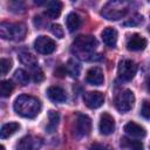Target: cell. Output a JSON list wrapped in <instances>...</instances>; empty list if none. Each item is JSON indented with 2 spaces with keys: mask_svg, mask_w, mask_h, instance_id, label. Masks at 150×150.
I'll return each instance as SVG.
<instances>
[{
  "mask_svg": "<svg viewBox=\"0 0 150 150\" xmlns=\"http://www.w3.org/2000/svg\"><path fill=\"white\" fill-rule=\"evenodd\" d=\"M62 11V2L60 1H49L47 2V9H46V14L52 18V19H56Z\"/></svg>",
  "mask_w": 150,
  "mask_h": 150,
  "instance_id": "ffe728a7",
  "label": "cell"
},
{
  "mask_svg": "<svg viewBox=\"0 0 150 150\" xmlns=\"http://www.w3.org/2000/svg\"><path fill=\"white\" fill-rule=\"evenodd\" d=\"M13 108L18 115L25 118H34L41 111V102L32 95L23 94L16 97Z\"/></svg>",
  "mask_w": 150,
  "mask_h": 150,
  "instance_id": "6da1fadb",
  "label": "cell"
},
{
  "mask_svg": "<svg viewBox=\"0 0 150 150\" xmlns=\"http://www.w3.org/2000/svg\"><path fill=\"white\" fill-rule=\"evenodd\" d=\"M91 131V120L83 114H79L75 118L73 132L76 138H81L84 136H88Z\"/></svg>",
  "mask_w": 150,
  "mask_h": 150,
  "instance_id": "8992f818",
  "label": "cell"
},
{
  "mask_svg": "<svg viewBox=\"0 0 150 150\" xmlns=\"http://www.w3.org/2000/svg\"><path fill=\"white\" fill-rule=\"evenodd\" d=\"M86 80L88 83L93 84V86H101L104 82V76H103V71L100 67H93L87 71L86 75Z\"/></svg>",
  "mask_w": 150,
  "mask_h": 150,
  "instance_id": "4fadbf2b",
  "label": "cell"
},
{
  "mask_svg": "<svg viewBox=\"0 0 150 150\" xmlns=\"http://www.w3.org/2000/svg\"><path fill=\"white\" fill-rule=\"evenodd\" d=\"M64 70L71 76V77H79L81 73V66L75 60H69L64 67Z\"/></svg>",
  "mask_w": 150,
  "mask_h": 150,
  "instance_id": "603a6c76",
  "label": "cell"
},
{
  "mask_svg": "<svg viewBox=\"0 0 150 150\" xmlns=\"http://www.w3.org/2000/svg\"><path fill=\"white\" fill-rule=\"evenodd\" d=\"M33 70V73H32V75H33V80L35 81V82H41L42 80H43V73H42V70H41V68L38 66V67H35L34 69H32Z\"/></svg>",
  "mask_w": 150,
  "mask_h": 150,
  "instance_id": "f546056e",
  "label": "cell"
},
{
  "mask_svg": "<svg viewBox=\"0 0 150 150\" xmlns=\"http://www.w3.org/2000/svg\"><path fill=\"white\" fill-rule=\"evenodd\" d=\"M137 71V64L129 59H123L118 63V76L124 81H131Z\"/></svg>",
  "mask_w": 150,
  "mask_h": 150,
  "instance_id": "52a82bcc",
  "label": "cell"
},
{
  "mask_svg": "<svg viewBox=\"0 0 150 150\" xmlns=\"http://www.w3.org/2000/svg\"><path fill=\"white\" fill-rule=\"evenodd\" d=\"M89 150H104V146L102 144H100V143H94V144L90 145Z\"/></svg>",
  "mask_w": 150,
  "mask_h": 150,
  "instance_id": "4dcf8cb0",
  "label": "cell"
},
{
  "mask_svg": "<svg viewBox=\"0 0 150 150\" xmlns=\"http://www.w3.org/2000/svg\"><path fill=\"white\" fill-rule=\"evenodd\" d=\"M34 48L38 53L40 54H50L55 50L56 48V43L53 39L46 36V35H41V36H38L34 41Z\"/></svg>",
  "mask_w": 150,
  "mask_h": 150,
  "instance_id": "ba28073f",
  "label": "cell"
},
{
  "mask_svg": "<svg viewBox=\"0 0 150 150\" xmlns=\"http://www.w3.org/2000/svg\"><path fill=\"white\" fill-rule=\"evenodd\" d=\"M144 22V18L141 14H134L132 16H130L127 21L123 22V26L125 27H135V26H139Z\"/></svg>",
  "mask_w": 150,
  "mask_h": 150,
  "instance_id": "484cf974",
  "label": "cell"
},
{
  "mask_svg": "<svg viewBox=\"0 0 150 150\" xmlns=\"http://www.w3.org/2000/svg\"><path fill=\"white\" fill-rule=\"evenodd\" d=\"M0 149H1V150H5V146H4V145H1V146H0Z\"/></svg>",
  "mask_w": 150,
  "mask_h": 150,
  "instance_id": "d6a6232c",
  "label": "cell"
},
{
  "mask_svg": "<svg viewBox=\"0 0 150 150\" xmlns=\"http://www.w3.org/2000/svg\"><path fill=\"white\" fill-rule=\"evenodd\" d=\"M84 104L90 109H97L104 103V95L100 91H88L83 96Z\"/></svg>",
  "mask_w": 150,
  "mask_h": 150,
  "instance_id": "30bf717a",
  "label": "cell"
},
{
  "mask_svg": "<svg viewBox=\"0 0 150 150\" xmlns=\"http://www.w3.org/2000/svg\"><path fill=\"white\" fill-rule=\"evenodd\" d=\"M141 115L144 118H150V102L149 101H143L142 107H141Z\"/></svg>",
  "mask_w": 150,
  "mask_h": 150,
  "instance_id": "83f0119b",
  "label": "cell"
},
{
  "mask_svg": "<svg viewBox=\"0 0 150 150\" xmlns=\"http://www.w3.org/2000/svg\"><path fill=\"white\" fill-rule=\"evenodd\" d=\"M50 30H52V33H53L56 38H59V39H62V38H63V28H62L60 25H57V23L52 25V26H50Z\"/></svg>",
  "mask_w": 150,
  "mask_h": 150,
  "instance_id": "f1b7e54d",
  "label": "cell"
},
{
  "mask_svg": "<svg viewBox=\"0 0 150 150\" xmlns=\"http://www.w3.org/2000/svg\"><path fill=\"white\" fill-rule=\"evenodd\" d=\"M66 26H67V28H68V30L70 33L75 32L76 29H79L80 26H81V18H80V15L74 13V12L69 13L67 15V18H66Z\"/></svg>",
  "mask_w": 150,
  "mask_h": 150,
  "instance_id": "ac0fdd59",
  "label": "cell"
},
{
  "mask_svg": "<svg viewBox=\"0 0 150 150\" xmlns=\"http://www.w3.org/2000/svg\"><path fill=\"white\" fill-rule=\"evenodd\" d=\"M129 9V2L125 1H110L101 11V15L107 20L116 21L122 19Z\"/></svg>",
  "mask_w": 150,
  "mask_h": 150,
  "instance_id": "277c9868",
  "label": "cell"
},
{
  "mask_svg": "<svg viewBox=\"0 0 150 150\" xmlns=\"http://www.w3.org/2000/svg\"><path fill=\"white\" fill-rule=\"evenodd\" d=\"M20 129V124L16 123V122H9V123H6L1 127V131H0V137L2 139L5 138H8L9 136L14 135L18 130Z\"/></svg>",
  "mask_w": 150,
  "mask_h": 150,
  "instance_id": "d6986e66",
  "label": "cell"
},
{
  "mask_svg": "<svg viewBox=\"0 0 150 150\" xmlns=\"http://www.w3.org/2000/svg\"><path fill=\"white\" fill-rule=\"evenodd\" d=\"M149 32H150V27H149Z\"/></svg>",
  "mask_w": 150,
  "mask_h": 150,
  "instance_id": "836d02e7",
  "label": "cell"
},
{
  "mask_svg": "<svg viewBox=\"0 0 150 150\" xmlns=\"http://www.w3.org/2000/svg\"><path fill=\"white\" fill-rule=\"evenodd\" d=\"M47 96L50 101L55 103H62V102H66L67 100V94L64 89L59 86H50L47 89Z\"/></svg>",
  "mask_w": 150,
  "mask_h": 150,
  "instance_id": "5bb4252c",
  "label": "cell"
},
{
  "mask_svg": "<svg viewBox=\"0 0 150 150\" xmlns=\"http://www.w3.org/2000/svg\"><path fill=\"white\" fill-rule=\"evenodd\" d=\"M98 129H100V132L102 135H110L114 132L115 130V121H114V117L108 114V112H103L100 117V123H98Z\"/></svg>",
  "mask_w": 150,
  "mask_h": 150,
  "instance_id": "8fae6325",
  "label": "cell"
},
{
  "mask_svg": "<svg viewBox=\"0 0 150 150\" xmlns=\"http://www.w3.org/2000/svg\"><path fill=\"white\" fill-rule=\"evenodd\" d=\"M11 68H12V60L2 57L0 60V71H1V75H6L9 71Z\"/></svg>",
  "mask_w": 150,
  "mask_h": 150,
  "instance_id": "4316f807",
  "label": "cell"
},
{
  "mask_svg": "<svg viewBox=\"0 0 150 150\" xmlns=\"http://www.w3.org/2000/svg\"><path fill=\"white\" fill-rule=\"evenodd\" d=\"M102 40L103 42L108 46V47H115L116 42H117V32L115 28L112 27H107L102 30L101 33Z\"/></svg>",
  "mask_w": 150,
  "mask_h": 150,
  "instance_id": "2e32d148",
  "label": "cell"
},
{
  "mask_svg": "<svg viewBox=\"0 0 150 150\" xmlns=\"http://www.w3.org/2000/svg\"><path fill=\"white\" fill-rule=\"evenodd\" d=\"M121 146L125 148L128 150H143V144L141 141L131 139L128 137H122L121 138Z\"/></svg>",
  "mask_w": 150,
  "mask_h": 150,
  "instance_id": "7402d4cb",
  "label": "cell"
},
{
  "mask_svg": "<svg viewBox=\"0 0 150 150\" xmlns=\"http://www.w3.org/2000/svg\"><path fill=\"white\" fill-rule=\"evenodd\" d=\"M124 131H125L129 136L136 137V138H143V137L146 135L145 129H144L142 125H139V124H137V123H135V122H128V123L124 125Z\"/></svg>",
  "mask_w": 150,
  "mask_h": 150,
  "instance_id": "9a60e30c",
  "label": "cell"
},
{
  "mask_svg": "<svg viewBox=\"0 0 150 150\" xmlns=\"http://www.w3.org/2000/svg\"><path fill=\"white\" fill-rule=\"evenodd\" d=\"M146 47V40L139 34H132L127 40V48L132 52L143 50Z\"/></svg>",
  "mask_w": 150,
  "mask_h": 150,
  "instance_id": "7c38bea8",
  "label": "cell"
},
{
  "mask_svg": "<svg viewBox=\"0 0 150 150\" xmlns=\"http://www.w3.org/2000/svg\"><path fill=\"white\" fill-rule=\"evenodd\" d=\"M97 47V40L91 35H80L73 42V49L75 54L82 60H90Z\"/></svg>",
  "mask_w": 150,
  "mask_h": 150,
  "instance_id": "7a4b0ae2",
  "label": "cell"
},
{
  "mask_svg": "<svg viewBox=\"0 0 150 150\" xmlns=\"http://www.w3.org/2000/svg\"><path fill=\"white\" fill-rule=\"evenodd\" d=\"M19 60L22 64L29 67L30 69H34L35 67H38V59L28 50H20L19 52Z\"/></svg>",
  "mask_w": 150,
  "mask_h": 150,
  "instance_id": "e0dca14e",
  "label": "cell"
},
{
  "mask_svg": "<svg viewBox=\"0 0 150 150\" xmlns=\"http://www.w3.org/2000/svg\"><path fill=\"white\" fill-rule=\"evenodd\" d=\"M148 90H149V91H150V81H149V82H148Z\"/></svg>",
  "mask_w": 150,
  "mask_h": 150,
  "instance_id": "1f68e13d",
  "label": "cell"
},
{
  "mask_svg": "<svg viewBox=\"0 0 150 150\" xmlns=\"http://www.w3.org/2000/svg\"><path fill=\"white\" fill-rule=\"evenodd\" d=\"M42 145V139L32 135L22 137L15 145V150H40Z\"/></svg>",
  "mask_w": 150,
  "mask_h": 150,
  "instance_id": "9c48e42d",
  "label": "cell"
},
{
  "mask_svg": "<svg viewBox=\"0 0 150 150\" xmlns=\"http://www.w3.org/2000/svg\"><path fill=\"white\" fill-rule=\"evenodd\" d=\"M14 89V86L12 81L9 80H4L0 82V94L2 97H8Z\"/></svg>",
  "mask_w": 150,
  "mask_h": 150,
  "instance_id": "d4e9b609",
  "label": "cell"
},
{
  "mask_svg": "<svg viewBox=\"0 0 150 150\" xmlns=\"http://www.w3.org/2000/svg\"><path fill=\"white\" fill-rule=\"evenodd\" d=\"M14 80L18 83H20L21 86H26V84H28L30 77H29V74L27 71H25L23 69H18L14 73Z\"/></svg>",
  "mask_w": 150,
  "mask_h": 150,
  "instance_id": "cb8c5ba5",
  "label": "cell"
},
{
  "mask_svg": "<svg viewBox=\"0 0 150 150\" xmlns=\"http://www.w3.org/2000/svg\"><path fill=\"white\" fill-rule=\"evenodd\" d=\"M59 121H60V115L57 111L55 110H49L48 112V123H47V127H46V130L52 134L54 131H56V128L59 125Z\"/></svg>",
  "mask_w": 150,
  "mask_h": 150,
  "instance_id": "44dd1931",
  "label": "cell"
},
{
  "mask_svg": "<svg viewBox=\"0 0 150 150\" xmlns=\"http://www.w3.org/2000/svg\"><path fill=\"white\" fill-rule=\"evenodd\" d=\"M27 34V27L22 22H1L0 35L5 40L21 41Z\"/></svg>",
  "mask_w": 150,
  "mask_h": 150,
  "instance_id": "3957f363",
  "label": "cell"
},
{
  "mask_svg": "<svg viewBox=\"0 0 150 150\" xmlns=\"http://www.w3.org/2000/svg\"><path fill=\"white\" fill-rule=\"evenodd\" d=\"M134 103H135V95L129 89L122 90L115 97V107L120 112H127L131 110Z\"/></svg>",
  "mask_w": 150,
  "mask_h": 150,
  "instance_id": "5b68a950",
  "label": "cell"
}]
</instances>
